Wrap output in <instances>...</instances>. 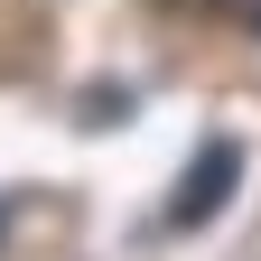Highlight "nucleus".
<instances>
[{
    "label": "nucleus",
    "instance_id": "obj_1",
    "mask_svg": "<svg viewBox=\"0 0 261 261\" xmlns=\"http://www.w3.org/2000/svg\"><path fill=\"white\" fill-rule=\"evenodd\" d=\"M233 177H243V140H205L196 168H177V196H168V233H196L233 205Z\"/></svg>",
    "mask_w": 261,
    "mask_h": 261
},
{
    "label": "nucleus",
    "instance_id": "obj_3",
    "mask_svg": "<svg viewBox=\"0 0 261 261\" xmlns=\"http://www.w3.org/2000/svg\"><path fill=\"white\" fill-rule=\"evenodd\" d=\"M252 38H261V0H252Z\"/></svg>",
    "mask_w": 261,
    "mask_h": 261
},
{
    "label": "nucleus",
    "instance_id": "obj_2",
    "mask_svg": "<svg viewBox=\"0 0 261 261\" xmlns=\"http://www.w3.org/2000/svg\"><path fill=\"white\" fill-rule=\"evenodd\" d=\"M168 10H205V0H168Z\"/></svg>",
    "mask_w": 261,
    "mask_h": 261
},
{
    "label": "nucleus",
    "instance_id": "obj_4",
    "mask_svg": "<svg viewBox=\"0 0 261 261\" xmlns=\"http://www.w3.org/2000/svg\"><path fill=\"white\" fill-rule=\"evenodd\" d=\"M243 10H252V0H243Z\"/></svg>",
    "mask_w": 261,
    "mask_h": 261
}]
</instances>
